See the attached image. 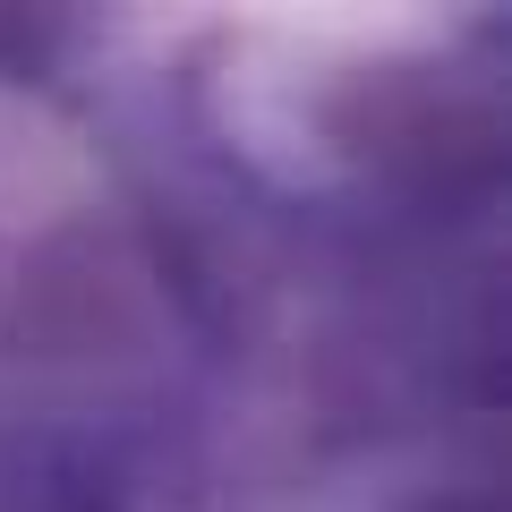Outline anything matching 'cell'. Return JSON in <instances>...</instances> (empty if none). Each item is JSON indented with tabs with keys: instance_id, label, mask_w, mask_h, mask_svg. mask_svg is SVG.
Segmentation results:
<instances>
[{
	"instance_id": "6da1fadb",
	"label": "cell",
	"mask_w": 512,
	"mask_h": 512,
	"mask_svg": "<svg viewBox=\"0 0 512 512\" xmlns=\"http://www.w3.org/2000/svg\"><path fill=\"white\" fill-rule=\"evenodd\" d=\"M0 512H111V504L94 487H77V478L35 470V478H9V487H0Z\"/></svg>"
},
{
	"instance_id": "7a4b0ae2",
	"label": "cell",
	"mask_w": 512,
	"mask_h": 512,
	"mask_svg": "<svg viewBox=\"0 0 512 512\" xmlns=\"http://www.w3.org/2000/svg\"><path fill=\"white\" fill-rule=\"evenodd\" d=\"M419 512H495L487 495H436V504H419Z\"/></svg>"
}]
</instances>
